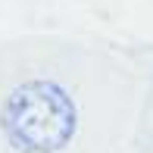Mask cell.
<instances>
[{"mask_svg":"<svg viewBox=\"0 0 153 153\" xmlns=\"http://www.w3.org/2000/svg\"><path fill=\"white\" fill-rule=\"evenodd\" d=\"M134 72L66 34L0 44V153H122L134 131Z\"/></svg>","mask_w":153,"mask_h":153,"instance_id":"1","label":"cell"}]
</instances>
